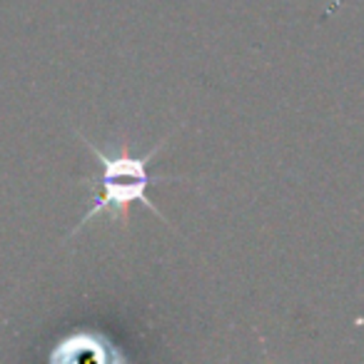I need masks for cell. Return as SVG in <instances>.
Here are the masks:
<instances>
[{
  "label": "cell",
  "mask_w": 364,
  "mask_h": 364,
  "mask_svg": "<svg viewBox=\"0 0 364 364\" xmlns=\"http://www.w3.org/2000/svg\"><path fill=\"white\" fill-rule=\"evenodd\" d=\"M80 137L85 140L87 150L95 155V160L100 162V175L95 177V182H100V193L95 195L90 210H87L85 218L73 228L70 235H77L92 218H97V215H102V213H110L115 220L127 223L130 205H137V203L167 223V218L157 210V205H152L150 198H147V188H150L155 180H182L180 175H157L155 177V175H150V170H147L152 157H155L157 152H162V147H165L167 140H162L160 145L152 147V150L142 157H127V155L107 157L105 152L97 150L95 142L87 140L82 132H80Z\"/></svg>",
  "instance_id": "obj_1"
},
{
  "label": "cell",
  "mask_w": 364,
  "mask_h": 364,
  "mask_svg": "<svg viewBox=\"0 0 364 364\" xmlns=\"http://www.w3.org/2000/svg\"><path fill=\"white\" fill-rule=\"evenodd\" d=\"M53 364L55 362H80V359H87V362H125L120 347L115 342L105 337L100 332H90V329H80V332H70L68 337H63L60 342L53 344L50 354H48Z\"/></svg>",
  "instance_id": "obj_2"
}]
</instances>
